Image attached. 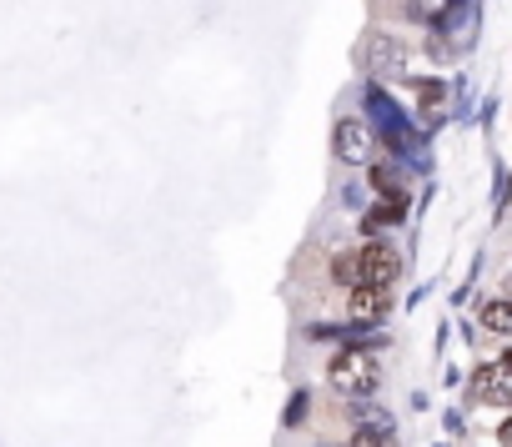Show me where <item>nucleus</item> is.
Wrapping results in <instances>:
<instances>
[{"label": "nucleus", "instance_id": "obj_8", "mask_svg": "<svg viewBox=\"0 0 512 447\" xmlns=\"http://www.w3.org/2000/svg\"><path fill=\"white\" fill-rule=\"evenodd\" d=\"M372 191L387 196V201H407V181H402L397 161H377V166H372Z\"/></svg>", "mask_w": 512, "mask_h": 447}, {"label": "nucleus", "instance_id": "obj_11", "mask_svg": "<svg viewBox=\"0 0 512 447\" xmlns=\"http://www.w3.org/2000/svg\"><path fill=\"white\" fill-rule=\"evenodd\" d=\"M307 407H312V392H307V387H297V397H292V407H287L282 427H302V422H307Z\"/></svg>", "mask_w": 512, "mask_h": 447}, {"label": "nucleus", "instance_id": "obj_1", "mask_svg": "<svg viewBox=\"0 0 512 447\" xmlns=\"http://www.w3.org/2000/svg\"><path fill=\"white\" fill-rule=\"evenodd\" d=\"M397 272H402L397 247H387V242H377V237H372L367 247L342 252V257L332 262V282H342V287H392Z\"/></svg>", "mask_w": 512, "mask_h": 447}, {"label": "nucleus", "instance_id": "obj_9", "mask_svg": "<svg viewBox=\"0 0 512 447\" xmlns=\"http://www.w3.org/2000/svg\"><path fill=\"white\" fill-rule=\"evenodd\" d=\"M477 322H482L487 332H502V337H512V297H492V302H482Z\"/></svg>", "mask_w": 512, "mask_h": 447}, {"label": "nucleus", "instance_id": "obj_5", "mask_svg": "<svg viewBox=\"0 0 512 447\" xmlns=\"http://www.w3.org/2000/svg\"><path fill=\"white\" fill-rule=\"evenodd\" d=\"M367 71H372V76H402V71H407L402 41L387 36V31H372V36H367Z\"/></svg>", "mask_w": 512, "mask_h": 447}, {"label": "nucleus", "instance_id": "obj_7", "mask_svg": "<svg viewBox=\"0 0 512 447\" xmlns=\"http://www.w3.org/2000/svg\"><path fill=\"white\" fill-rule=\"evenodd\" d=\"M402 216H407V201H387V196H382V206H372V211L362 216V232L377 237V232H387V227H402Z\"/></svg>", "mask_w": 512, "mask_h": 447}, {"label": "nucleus", "instance_id": "obj_3", "mask_svg": "<svg viewBox=\"0 0 512 447\" xmlns=\"http://www.w3.org/2000/svg\"><path fill=\"white\" fill-rule=\"evenodd\" d=\"M332 151H337V161H347V166L372 161V126L357 121V116H342V121L332 126Z\"/></svg>", "mask_w": 512, "mask_h": 447}, {"label": "nucleus", "instance_id": "obj_2", "mask_svg": "<svg viewBox=\"0 0 512 447\" xmlns=\"http://www.w3.org/2000/svg\"><path fill=\"white\" fill-rule=\"evenodd\" d=\"M327 387H332L337 397H347V402L372 397V392L382 387V362H377V352H372L367 342H347L342 352H332V362H327Z\"/></svg>", "mask_w": 512, "mask_h": 447}, {"label": "nucleus", "instance_id": "obj_4", "mask_svg": "<svg viewBox=\"0 0 512 447\" xmlns=\"http://www.w3.org/2000/svg\"><path fill=\"white\" fill-rule=\"evenodd\" d=\"M472 397L487 402V407H512V362L497 357V362L477 367L472 372Z\"/></svg>", "mask_w": 512, "mask_h": 447}, {"label": "nucleus", "instance_id": "obj_14", "mask_svg": "<svg viewBox=\"0 0 512 447\" xmlns=\"http://www.w3.org/2000/svg\"><path fill=\"white\" fill-rule=\"evenodd\" d=\"M507 362H512V352H507Z\"/></svg>", "mask_w": 512, "mask_h": 447}, {"label": "nucleus", "instance_id": "obj_12", "mask_svg": "<svg viewBox=\"0 0 512 447\" xmlns=\"http://www.w3.org/2000/svg\"><path fill=\"white\" fill-rule=\"evenodd\" d=\"M417 101H422V111H437V106L447 101L442 81H417Z\"/></svg>", "mask_w": 512, "mask_h": 447}, {"label": "nucleus", "instance_id": "obj_6", "mask_svg": "<svg viewBox=\"0 0 512 447\" xmlns=\"http://www.w3.org/2000/svg\"><path fill=\"white\" fill-rule=\"evenodd\" d=\"M347 292H352V297H347V322L372 327V322H382L387 307H392V287H347Z\"/></svg>", "mask_w": 512, "mask_h": 447}, {"label": "nucleus", "instance_id": "obj_13", "mask_svg": "<svg viewBox=\"0 0 512 447\" xmlns=\"http://www.w3.org/2000/svg\"><path fill=\"white\" fill-rule=\"evenodd\" d=\"M497 442H502V447H512V417L502 422V432H497Z\"/></svg>", "mask_w": 512, "mask_h": 447}, {"label": "nucleus", "instance_id": "obj_10", "mask_svg": "<svg viewBox=\"0 0 512 447\" xmlns=\"http://www.w3.org/2000/svg\"><path fill=\"white\" fill-rule=\"evenodd\" d=\"M347 447H397V432H392V422H357Z\"/></svg>", "mask_w": 512, "mask_h": 447}]
</instances>
